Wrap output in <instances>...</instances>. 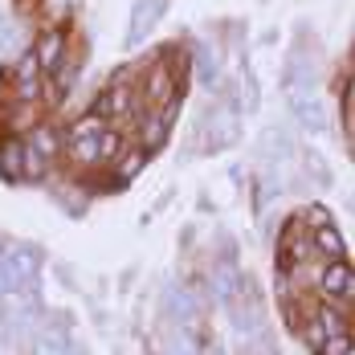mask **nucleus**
Listing matches in <instances>:
<instances>
[{
    "label": "nucleus",
    "mask_w": 355,
    "mask_h": 355,
    "mask_svg": "<svg viewBox=\"0 0 355 355\" xmlns=\"http://www.w3.org/2000/svg\"><path fill=\"white\" fill-rule=\"evenodd\" d=\"M0 261H4V278H8V290L12 294H21V290H29L37 282V270H41L37 245H29V241H8V245L0 249Z\"/></svg>",
    "instance_id": "obj_1"
},
{
    "label": "nucleus",
    "mask_w": 355,
    "mask_h": 355,
    "mask_svg": "<svg viewBox=\"0 0 355 355\" xmlns=\"http://www.w3.org/2000/svg\"><path fill=\"white\" fill-rule=\"evenodd\" d=\"M237 139H241V119H237L233 107L229 110L216 107L200 119V151H205V155H216V151L233 147Z\"/></svg>",
    "instance_id": "obj_2"
},
{
    "label": "nucleus",
    "mask_w": 355,
    "mask_h": 355,
    "mask_svg": "<svg viewBox=\"0 0 355 355\" xmlns=\"http://www.w3.org/2000/svg\"><path fill=\"white\" fill-rule=\"evenodd\" d=\"M286 110H290V119L298 123L302 135H327V127H331V114H327V103H322L319 90L286 94Z\"/></svg>",
    "instance_id": "obj_3"
},
{
    "label": "nucleus",
    "mask_w": 355,
    "mask_h": 355,
    "mask_svg": "<svg viewBox=\"0 0 355 355\" xmlns=\"http://www.w3.org/2000/svg\"><path fill=\"white\" fill-rule=\"evenodd\" d=\"M159 315L172 322V327H196L200 322V290L192 286H164L159 294Z\"/></svg>",
    "instance_id": "obj_4"
},
{
    "label": "nucleus",
    "mask_w": 355,
    "mask_h": 355,
    "mask_svg": "<svg viewBox=\"0 0 355 355\" xmlns=\"http://www.w3.org/2000/svg\"><path fill=\"white\" fill-rule=\"evenodd\" d=\"M245 286H249V278L241 274V266L233 257H220L209 270V290H213V298L220 306H237L245 298Z\"/></svg>",
    "instance_id": "obj_5"
},
{
    "label": "nucleus",
    "mask_w": 355,
    "mask_h": 355,
    "mask_svg": "<svg viewBox=\"0 0 355 355\" xmlns=\"http://www.w3.org/2000/svg\"><path fill=\"white\" fill-rule=\"evenodd\" d=\"M319 290L327 302H335V306H347L355 302V266L343 257V261H327L319 270Z\"/></svg>",
    "instance_id": "obj_6"
},
{
    "label": "nucleus",
    "mask_w": 355,
    "mask_h": 355,
    "mask_svg": "<svg viewBox=\"0 0 355 355\" xmlns=\"http://www.w3.org/2000/svg\"><path fill=\"white\" fill-rule=\"evenodd\" d=\"M168 4H172V0H135V4H131V17H127V33H123V41H127V49H135V45H143L147 37L155 33V25L164 21Z\"/></svg>",
    "instance_id": "obj_7"
},
{
    "label": "nucleus",
    "mask_w": 355,
    "mask_h": 355,
    "mask_svg": "<svg viewBox=\"0 0 355 355\" xmlns=\"http://www.w3.org/2000/svg\"><path fill=\"white\" fill-rule=\"evenodd\" d=\"M311 216H315V225H311V245H315V253L327 257V261H343L347 257V237L339 233V225L331 220V213L327 209H311Z\"/></svg>",
    "instance_id": "obj_8"
},
{
    "label": "nucleus",
    "mask_w": 355,
    "mask_h": 355,
    "mask_svg": "<svg viewBox=\"0 0 355 355\" xmlns=\"http://www.w3.org/2000/svg\"><path fill=\"white\" fill-rule=\"evenodd\" d=\"M257 151H261V168L266 172H286L290 159H294V139L286 127H266L261 139H257Z\"/></svg>",
    "instance_id": "obj_9"
},
{
    "label": "nucleus",
    "mask_w": 355,
    "mask_h": 355,
    "mask_svg": "<svg viewBox=\"0 0 355 355\" xmlns=\"http://www.w3.org/2000/svg\"><path fill=\"white\" fill-rule=\"evenodd\" d=\"M282 90H286V94H298V90H319V66H315L311 58L294 53V58L286 62V70H282Z\"/></svg>",
    "instance_id": "obj_10"
},
{
    "label": "nucleus",
    "mask_w": 355,
    "mask_h": 355,
    "mask_svg": "<svg viewBox=\"0 0 355 355\" xmlns=\"http://www.w3.org/2000/svg\"><path fill=\"white\" fill-rule=\"evenodd\" d=\"M33 53H37V62H41V73H62V66H66V37L58 33V29L41 33Z\"/></svg>",
    "instance_id": "obj_11"
},
{
    "label": "nucleus",
    "mask_w": 355,
    "mask_h": 355,
    "mask_svg": "<svg viewBox=\"0 0 355 355\" xmlns=\"http://www.w3.org/2000/svg\"><path fill=\"white\" fill-rule=\"evenodd\" d=\"M29 355H73L70 331L66 327H41L29 343Z\"/></svg>",
    "instance_id": "obj_12"
},
{
    "label": "nucleus",
    "mask_w": 355,
    "mask_h": 355,
    "mask_svg": "<svg viewBox=\"0 0 355 355\" xmlns=\"http://www.w3.org/2000/svg\"><path fill=\"white\" fill-rule=\"evenodd\" d=\"M127 107H131V90H123V86H107V90L90 103V114H98V119L107 123V119L127 114Z\"/></svg>",
    "instance_id": "obj_13"
},
{
    "label": "nucleus",
    "mask_w": 355,
    "mask_h": 355,
    "mask_svg": "<svg viewBox=\"0 0 355 355\" xmlns=\"http://www.w3.org/2000/svg\"><path fill=\"white\" fill-rule=\"evenodd\" d=\"M192 62H196V78L200 82L213 86L216 78H220V49H216L213 41H196L192 45Z\"/></svg>",
    "instance_id": "obj_14"
},
{
    "label": "nucleus",
    "mask_w": 355,
    "mask_h": 355,
    "mask_svg": "<svg viewBox=\"0 0 355 355\" xmlns=\"http://www.w3.org/2000/svg\"><path fill=\"white\" fill-rule=\"evenodd\" d=\"M37 86H41V62H37V53H21V66H17V98H37Z\"/></svg>",
    "instance_id": "obj_15"
},
{
    "label": "nucleus",
    "mask_w": 355,
    "mask_h": 355,
    "mask_svg": "<svg viewBox=\"0 0 355 355\" xmlns=\"http://www.w3.org/2000/svg\"><path fill=\"white\" fill-rule=\"evenodd\" d=\"M0 176L25 180V139H0Z\"/></svg>",
    "instance_id": "obj_16"
},
{
    "label": "nucleus",
    "mask_w": 355,
    "mask_h": 355,
    "mask_svg": "<svg viewBox=\"0 0 355 355\" xmlns=\"http://www.w3.org/2000/svg\"><path fill=\"white\" fill-rule=\"evenodd\" d=\"M147 103L151 107H159V103H176V82H172V73H168V66H159V70L147 73Z\"/></svg>",
    "instance_id": "obj_17"
},
{
    "label": "nucleus",
    "mask_w": 355,
    "mask_h": 355,
    "mask_svg": "<svg viewBox=\"0 0 355 355\" xmlns=\"http://www.w3.org/2000/svg\"><path fill=\"white\" fill-rule=\"evenodd\" d=\"M168 355H205L200 331H196V327H172V335H168Z\"/></svg>",
    "instance_id": "obj_18"
},
{
    "label": "nucleus",
    "mask_w": 355,
    "mask_h": 355,
    "mask_svg": "<svg viewBox=\"0 0 355 355\" xmlns=\"http://www.w3.org/2000/svg\"><path fill=\"white\" fill-rule=\"evenodd\" d=\"M107 135V131H103ZM103 135H90V139H70V155L78 164H86V168H94V164H107V155H103Z\"/></svg>",
    "instance_id": "obj_19"
},
{
    "label": "nucleus",
    "mask_w": 355,
    "mask_h": 355,
    "mask_svg": "<svg viewBox=\"0 0 355 355\" xmlns=\"http://www.w3.org/2000/svg\"><path fill=\"white\" fill-rule=\"evenodd\" d=\"M29 147H33V151H41V155L53 164V159H58V151H62V135H58L49 123H41V127H33V131H29Z\"/></svg>",
    "instance_id": "obj_20"
},
{
    "label": "nucleus",
    "mask_w": 355,
    "mask_h": 355,
    "mask_svg": "<svg viewBox=\"0 0 355 355\" xmlns=\"http://www.w3.org/2000/svg\"><path fill=\"white\" fill-rule=\"evenodd\" d=\"M298 164H302V172H306V180H311L315 188H331V180H335V176H331V164L322 159L319 151H306Z\"/></svg>",
    "instance_id": "obj_21"
},
{
    "label": "nucleus",
    "mask_w": 355,
    "mask_h": 355,
    "mask_svg": "<svg viewBox=\"0 0 355 355\" xmlns=\"http://www.w3.org/2000/svg\"><path fill=\"white\" fill-rule=\"evenodd\" d=\"M257 107H261V86L249 70H241V78H237V110H257Z\"/></svg>",
    "instance_id": "obj_22"
},
{
    "label": "nucleus",
    "mask_w": 355,
    "mask_h": 355,
    "mask_svg": "<svg viewBox=\"0 0 355 355\" xmlns=\"http://www.w3.org/2000/svg\"><path fill=\"white\" fill-rule=\"evenodd\" d=\"M143 127H147V131H143V151L164 147V139H168V114H151Z\"/></svg>",
    "instance_id": "obj_23"
},
{
    "label": "nucleus",
    "mask_w": 355,
    "mask_h": 355,
    "mask_svg": "<svg viewBox=\"0 0 355 355\" xmlns=\"http://www.w3.org/2000/svg\"><path fill=\"white\" fill-rule=\"evenodd\" d=\"M103 131H107V123H103L98 114H82L70 127V139H90V135H103Z\"/></svg>",
    "instance_id": "obj_24"
},
{
    "label": "nucleus",
    "mask_w": 355,
    "mask_h": 355,
    "mask_svg": "<svg viewBox=\"0 0 355 355\" xmlns=\"http://www.w3.org/2000/svg\"><path fill=\"white\" fill-rule=\"evenodd\" d=\"M315 355H355V339L347 335V331H343V335H331Z\"/></svg>",
    "instance_id": "obj_25"
},
{
    "label": "nucleus",
    "mask_w": 355,
    "mask_h": 355,
    "mask_svg": "<svg viewBox=\"0 0 355 355\" xmlns=\"http://www.w3.org/2000/svg\"><path fill=\"white\" fill-rule=\"evenodd\" d=\"M49 172V159L41 155V151H33L29 143H25V180H41Z\"/></svg>",
    "instance_id": "obj_26"
},
{
    "label": "nucleus",
    "mask_w": 355,
    "mask_h": 355,
    "mask_svg": "<svg viewBox=\"0 0 355 355\" xmlns=\"http://www.w3.org/2000/svg\"><path fill=\"white\" fill-rule=\"evenodd\" d=\"M147 155H151V151H143V147H139V151H131V155H119V159H123V164H119V176L131 180V176L143 168V164H147Z\"/></svg>",
    "instance_id": "obj_27"
},
{
    "label": "nucleus",
    "mask_w": 355,
    "mask_h": 355,
    "mask_svg": "<svg viewBox=\"0 0 355 355\" xmlns=\"http://www.w3.org/2000/svg\"><path fill=\"white\" fill-rule=\"evenodd\" d=\"M119 147H123V139H119L114 131H107V135H103V155H107V159H114V155H119Z\"/></svg>",
    "instance_id": "obj_28"
},
{
    "label": "nucleus",
    "mask_w": 355,
    "mask_h": 355,
    "mask_svg": "<svg viewBox=\"0 0 355 355\" xmlns=\"http://www.w3.org/2000/svg\"><path fill=\"white\" fill-rule=\"evenodd\" d=\"M205 355H229V352H225L220 343H205Z\"/></svg>",
    "instance_id": "obj_29"
},
{
    "label": "nucleus",
    "mask_w": 355,
    "mask_h": 355,
    "mask_svg": "<svg viewBox=\"0 0 355 355\" xmlns=\"http://www.w3.org/2000/svg\"><path fill=\"white\" fill-rule=\"evenodd\" d=\"M73 355H86V352H82V347H73Z\"/></svg>",
    "instance_id": "obj_30"
},
{
    "label": "nucleus",
    "mask_w": 355,
    "mask_h": 355,
    "mask_svg": "<svg viewBox=\"0 0 355 355\" xmlns=\"http://www.w3.org/2000/svg\"><path fill=\"white\" fill-rule=\"evenodd\" d=\"M151 355H168V352H151Z\"/></svg>",
    "instance_id": "obj_31"
}]
</instances>
